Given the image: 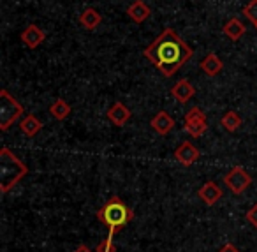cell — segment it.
<instances>
[{"mask_svg":"<svg viewBox=\"0 0 257 252\" xmlns=\"http://www.w3.org/2000/svg\"><path fill=\"white\" fill-rule=\"evenodd\" d=\"M143 55L148 58L150 64H154L162 72V76L171 78L194 57V51L176 34L175 29L168 27L162 30V34L157 39L152 41L145 48Z\"/></svg>","mask_w":257,"mask_h":252,"instance_id":"6da1fadb","label":"cell"},{"mask_svg":"<svg viewBox=\"0 0 257 252\" xmlns=\"http://www.w3.org/2000/svg\"><path fill=\"white\" fill-rule=\"evenodd\" d=\"M29 173V167L8 148H0V191L2 194H8L25 175Z\"/></svg>","mask_w":257,"mask_h":252,"instance_id":"7a4b0ae2","label":"cell"},{"mask_svg":"<svg viewBox=\"0 0 257 252\" xmlns=\"http://www.w3.org/2000/svg\"><path fill=\"white\" fill-rule=\"evenodd\" d=\"M133 217V210L128 208L118 196L109 198V201L97 212V219L109 227V238H113V234L116 231H120L123 226H127V222H131Z\"/></svg>","mask_w":257,"mask_h":252,"instance_id":"3957f363","label":"cell"},{"mask_svg":"<svg viewBox=\"0 0 257 252\" xmlns=\"http://www.w3.org/2000/svg\"><path fill=\"white\" fill-rule=\"evenodd\" d=\"M23 115V106L8 92L6 89L0 90V131H9L13 124Z\"/></svg>","mask_w":257,"mask_h":252,"instance_id":"277c9868","label":"cell"},{"mask_svg":"<svg viewBox=\"0 0 257 252\" xmlns=\"http://www.w3.org/2000/svg\"><path fill=\"white\" fill-rule=\"evenodd\" d=\"M224 182H225V185L231 189L232 194H241V192H245L246 189L250 187L252 177H250L243 167L234 166L227 175H224Z\"/></svg>","mask_w":257,"mask_h":252,"instance_id":"5b68a950","label":"cell"},{"mask_svg":"<svg viewBox=\"0 0 257 252\" xmlns=\"http://www.w3.org/2000/svg\"><path fill=\"white\" fill-rule=\"evenodd\" d=\"M20 39H22V43L25 44L29 50H36V48H39L41 44L44 43V39H46V32H44L41 27H37L36 23H30V25L22 32Z\"/></svg>","mask_w":257,"mask_h":252,"instance_id":"8992f818","label":"cell"},{"mask_svg":"<svg viewBox=\"0 0 257 252\" xmlns=\"http://www.w3.org/2000/svg\"><path fill=\"white\" fill-rule=\"evenodd\" d=\"M175 125H176L175 118H173L171 115H169L168 111H164V110H161L150 120V127L154 129L157 134H161V136H168L169 132L175 129Z\"/></svg>","mask_w":257,"mask_h":252,"instance_id":"52a82bcc","label":"cell"},{"mask_svg":"<svg viewBox=\"0 0 257 252\" xmlns=\"http://www.w3.org/2000/svg\"><path fill=\"white\" fill-rule=\"evenodd\" d=\"M131 117H133V111L128 110L121 101H116V103L107 110V120L113 125H116V127H123V125L131 120Z\"/></svg>","mask_w":257,"mask_h":252,"instance_id":"ba28073f","label":"cell"},{"mask_svg":"<svg viewBox=\"0 0 257 252\" xmlns=\"http://www.w3.org/2000/svg\"><path fill=\"white\" fill-rule=\"evenodd\" d=\"M199 150L192 145L190 141H183L178 148L175 150V159L183 166H192L197 159H199Z\"/></svg>","mask_w":257,"mask_h":252,"instance_id":"9c48e42d","label":"cell"},{"mask_svg":"<svg viewBox=\"0 0 257 252\" xmlns=\"http://www.w3.org/2000/svg\"><path fill=\"white\" fill-rule=\"evenodd\" d=\"M127 15L134 23L141 25V23H145L152 16V9L145 0H134L133 4L127 8Z\"/></svg>","mask_w":257,"mask_h":252,"instance_id":"30bf717a","label":"cell"},{"mask_svg":"<svg viewBox=\"0 0 257 252\" xmlns=\"http://www.w3.org/2000/svg\"><path fill=\"white\" fill-rule=\"evenodd\" d=\"M194 94H196V90H194L192 83H190L189 79H180V81H176L171 89V96L175 97L180 104L189 103V101L194 97Z\"/></svg>","mask_w":257,"mask_h":252,"instance_id":"8fae6325","label":"cell"},{"mask_svg":"<svg viewBox=\"0 0 257 252\" xmlns=\"http://www.w3.org/2000/svg\"><path fill=\"white\" fill-rule=\"evenodd\" d=\"M197 194H199V198L203 199L208 206H213V205H217L218 199L222 198V189L218 187L215 182H206V184L197 191Z\"/></svg>","mask_w":257,"mask_h":252,"instance_id":"7c38bea8","label":"cell"},{"mask_svg":"<svg viewBox=\"0 0 257 252\" xmlns=\"http://www.w3.org/2000/svg\"><path fill=\"white\" fill-rule=\"evenodd\" d=\"M199 67H201V71H203L204 74L213 78V76H218L222 72V69H224V62L218 58L217 53H208L206 57L201 60Z\"/></svg>","mask_w":257,"mask_h":252,"instance_id":"4fadbf2b","label":"cell"},{"mask_svg":"<svg viewBox=\"0 0 257 252\" xmlns=\"http://www.w3.org/2000/svg\"><path fill=\"white\" fill-rule=\"evenodd\" d=\"M100 23H102V16L93 8H86L85 11L79 15V25L85 30H95Z\"/></svg>","mask_w":257,"mask_h":252,"instance_id":"5bb4252c","label":"cell"},{"mask_svg":"<svg viewBox=\"0 0 257 252\" xmlns=\"http://www.w3.org/2000/svg\"><path fill=\"white\" fill-rule=\"evenodd\" d=\"M225 37H229L231 41H239L246 34V27L243 25V22H239L238 18H231L222 29Z\"/></svg>","mask_w":257,"mask_h":252,"instance_id":"9a60e30c","label":"cell"},{"mask_svg":"<svg viewBox=\"0 0 257 252\" xmlns=\"http://www.w3.org/2000/svg\"><path fill=\"white\" fill-rule=\"evenodd\" d=\"M20 129H22V132L25 136L34 138V136H36L37 132L43 129V122H41L36 115L30 113V115H27V117L22 118V122H20Z\"/></svg>","mask_w":257,"mask_h":252,"instance_id":"2e32d148","label":"cell"},{"mask_svg":"<svg viewBox=\"0 0 257 252\" xmlns=\"http://www.w3.org/2000/svg\"><path fill=\"white\" fill-rule=\"evenodd\" d=\"M50 113L53 118H57V120H65V118L71 115V104L67 103L65 99H57L53 104L50 106Z\"/></svg>","mask_w":257,"mask_h":252,"instance_id":"e0dca14e","label":"cell"},{"mask_svg":"<svg viewBox=\"0 0 257 252\" xmlns=\"http://www.w3.org/2000/svg\"><path fill=\"white\" fill-rule=\"evenodd\" d=\"M220 125L227 132H234V131H238V129L241 127V117H239L234 110H231L220 118Z\"/></svg>","mask_w":257,"mask_h":252,"instance_id":"ac0fdd59","label":"cell"},{"mask_svg":"<svg viewBox=\"0 0 257 252\" xmlns=\"http://www.w3.org/2000/svg\"><path fill=\"white\" fill-rule=\"evenodd\" d=\"M185 131L189 132L192 138H201L204 132L208 131L206 120H190L185 122Z\"/></svg>","mask_w":257,"mask_h":252,"instance_id":"d6986e66","label":"cell"},{"mask_svg":"<svg viewBox=\"0 0 257 252\" xmlns=\"http://www.w3.org/2000/svg\"><path fill=\"white\" fill-rule=\"evenodd\" d=\"M241 13L252 25L257 27V0H248V4L243 8Z\"/></svg>","mask_w":257,"mask_h":252,"instance_id":"ffe728a7","label":"cell"},{"mask_svg":"<svg viewBox=\"0 0 257 252\" xmlns=\"http://www.w3.org/2000/svg\"><path fill=\"white\" fill-rule=\"evenodd\" d=\"M190 120H206V113H203V110L197 106L190 108L185 113V122H190Z\"/></svg>","mask_w":257,"mask_h":252,"instance_id":"44dd1931","label":"cell"},{"mask_svg":"<svg viewBox=\"0 0 257 252\" xmlns=\"http://www.w3.org/2000/svg\"><path fill=\"white\" fill-rule=\"evenodd\" d=\"M95 252H116V247H114V243L111 241V238H107V240H102L97 245Z\"/></svg>","mask_w":257,"mask_h":252,"instance_id":"7402d4cb","label":"cell"},{"mask_svg":"<svg viewBox=\"0 0 257 252\" xmlns=\"http://www.w3.org/2000/svg\"><path fill=\"white\" fill-rule=\"evenodd\" d=\"M246 222L252 224V226L257 229V203L248 210V212H246Z\"/></svg>","mask_w":257,"mask_h":252,"instance_id":"603a6c76","label":"cell"},{"mask_svg":"<svg viewBox=\"0 0 257 252\" xmlns=\"http://www.w3.org/2000/svg\"><path fill=\"white\" fill-rule=\"evenodd\" d=\"M218 252H239V250H238V248H236V247H234V245H232V243H225L224 247H222V248H220V250H218Z\"/></svg>","mask_w":257,"mask_h":252,"instance_id":"cb8c5ba5","label":"cell"},{"mask_svg":"<svg viewBox=\"0 0 257 252\" xmlns=\"http://www.w3.org/2000/svg\"><path fill=\"white\" fill-rule=\"evenodd\" d=\"M74 252H92V250H90V247H86V245H79V247H76Z\"/></svg>","mask_w":257,"mask_h":252,"instance_id":"d4e9b609","label":"cell"},{"mask_svg":"<svg viewBox=\"0 0 257 252\" xmlns=\"http://www.w3.org/2000/svg\"><path fill=\"white\" fill-rule=\"evenodd\" d=\"M255 29H257V27H255Z\"/></svg>","mask_w":257,"mask_h":252,"instance_id":"484cf974","label":"cell"}]
</instances>
